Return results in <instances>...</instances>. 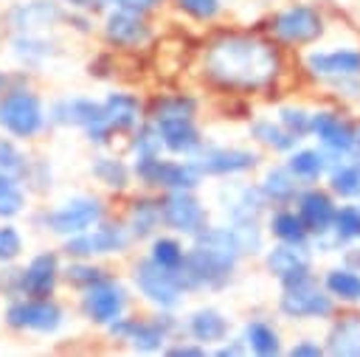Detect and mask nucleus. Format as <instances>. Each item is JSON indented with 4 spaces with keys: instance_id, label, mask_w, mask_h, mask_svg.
<instances>
[{
    "instance_id": "obj_55",
    "label": "nucleus",
    "mask_w": 360,
    "mask_h": 357,
    "mask_svg": "<svg viewBox=\"0 0 360 357\" xmlns=\"http://www.w3.org/2000/svg\"><path fill=\"white\" fill-rule=\"evenodd\" d=\"M8 84V79H6V73H0V93H3V87Z\"/></svg>"
},
{
    "instance_id": "obj_13",
    "label": "nucleus",
    "mask_w": 360,
    "mask_h": 357,
    "mask_svg": "<svg viewBox=\"0 0 360 357\" xmlns=\"http://www.w3.org/2000/svg\"><path fill=\"white\" fill-rule=\"evenodd\" d=\"M101 219H104V208L96 197H73V200L62 202L59 208L42 214V225L51 233H59V236L82 233V231L93 228L96 222H101Z\"/></svg>"
},
{
    "instance_id": "obj_6",
    "label": "nucleus",
    "mask_w": 360,
    "mask_h": 357,
    "mask_svg": "<svg viewBox=\"0 0 360 357\" xmlns=\"http://www.w3.org/2000/svg\"><path fill=\"white\" fill-rule=\"evenodd\" d=\"M0 126L14 138H34L45 126V110L39 96L25 87H14L0 98Z\"/></svg>"
},
{
    "instance_id": "obj_12",
    "label": "nucleus",
    "mask_w": 360,
    "mask_h": 357,
    "mask_svg": "<svg viewBox=\"0 0 360 357\" xmlns=\"http://www.w3.org/2000/svg\"><path fill=\"white\" fill-rule=\"evenodd\" d=\"M188 160L194 163V169L205 177H228V174H242V171H250L256 163H259V155L250 152V149H236V146H208V143H200Z\"/></svg>"
},
{
    "instance_id": "obj_42",
    "label": "nucleus",
    "mask_w": 360,
    "mask_h": 357,
    "mask_svg": "<svg viewBox=\"0 0 360 357\" xmlns=\"http://www.w3.org/2000/svg\"><path fill=\"white\" fill-rule=\"evenodd\" d=\"M25 205V194L17 183V177H8V174H0V216H17Z\"/></svg>"
},
{
    "instance_id": "obj_46",
    "label": "nucleus",
    "mask_w": 360,
    "mask_h": 357,
    "mask_svg": "<svg viewBox=\"0 0 360 357\" xmlns=\"http://www.w3.org/2000/svg\"><path fill=\"white\" fill-rule=\"evenodd\" d=\"M276 121H278L287 132H292V135H298V138L309 135V110H304V107H281Z\"/></svg>"
},
{
    "instance_id": "obj_15",
    "label": "nucleus",
    "mask_w": 360,
    "mask_h": 357,
    "mask_svg": "<svg viewBox=\"0 0 360 357\" xmlns=\"http://www.w3.org/2000/svg\"><path fill=\"white\" fill-rule=\"evenodd\" d=\"M65 320V312L48 298H20L6 309V323L14 329H28L39 335H53Z\"/></svg>"
},
{
    "instance_id": "obj_23",
    "label": "nucleus",
    "mask_w": 360,
    "mask_h": 357,
    "mask_svg": "<svg viewBox=\"0 0 360 357\" xmlns=\"http://www.w3.org/2000/svg\"><path fill=\"white\" fill-rule=\"evenodd\" d=\"M8 20H11V25L17 31L37 34V31H45V28L62 22L65 20V11L53 0H28V3L14 6L11 14H8Z\"/></svg>"
},
{
    "instance_id": "obj_34",
    "label": "nucleus",
    "mask_w": 360,
    "mask_h": 357,
    "mask_svg": "<svg viewBox=\"0 0 360 357\" xmlns=\"http://www.w3.org/2000/svg\"><path fill=\"white\" fill-rule=\"evenodd\" d=\"M250 138H253L256 143L273 149V152H290V149H295V146L301 143L298 135L287 132L278 121H270V118H256V121L250 124Z\"/></svg>"
},
{
    "instance_id": "obj_11",
    "label": "nucleus",
    "mask_w": 360,
    "mask_h": 357,
    "mask_svg": "<svg viewBox=\"0 0 360 357\" xmlns=\"http://www.w3.org/2000/svg\"><path fill=\"white\" fill-rule=\"evenodd\" d=\"M132 281L141 290V295L160 309H174L183 301V287L177 281V273L155 264L152 259H143L135 264Z\"/></svg>"
},
{
    "instance_id": "obj_14",
    "label": "nucleus",
    "mask_w": 360,
    "mask_h": 357,
    "mask_svg": "<svg viewBox=\"0 0 360 357\" xmlns=\"http://www.w3.org/2000/svg\"><path fill=\"white\" fill-rule=\"evenodd\" d=\"M160 216H163L166 228H172L174 233H183V236H194L208 225V211L191 194V188L166 191V197L160 200Z\"/></svg>"
},
{
    "instance_id": "obj_24",
    "label": "nucleus",
    "mask_w": 360,
    "mask_h": 357,
    "mask_svg": "<svg viewBox=\"0 0 360 357\" xmlns=\"http://www.w3.org/2000/svg\"><path fill=\"white\" fill-rule=\"evenodd\" d=\"M152 124H155V129L160 135L163 149H169L172 155H186L188 157L202 143L194 118H158Z\"/></svg>"
},
{
    "instance_id": "obj_45",
    "label": "nucleus",
    "mask_w": 360,
    "mask_h": 357,
    "mask_svg": "<svg viewBox=\"0 0 360 357\" xmlns=\"http://www.w3.org/2000/svg\"><path fill=\"white\" fill-rule=\"evenodd\" d=\"M25 169H28V160L25 155L6 138H0V174H8V177H25Z\"/></svg>"
},
{
    "instance_id": "obj_20",
    "label": "nucleus",
    "mask_w": 360,
    "mask_h": 357,
    "mask_svg": "<svg viewBox=\"0 0 360 357\" xmlns=\"http://www.w3.org/2000/svg\"><path fill=\"white\" fill-rule=\"evenodd\" d=\"M307 70L318 79H343L360 76V48H332V51H309Z\"/></svg>"
},
{
    "instance_id": "obj_54",
    "label": "nucleus",
    "mask_w": 360,
    "mask_h": 357,
    "mask_svg": "<svg viewBox=\"0 0 360 357\" xmlns=\"http://www.w3.org/2000/svg\"><path fill=\"white\" fill-rule=\"evenodd\" d=\"M343 259H346V264H349V267H354V270H360V247H349Z\"/></svg>"
},
{
    "instance_id": "obj_48",
    "label": "nucleus",
    "mask_w": 360,
    "mask_h": 357,
    "mask_svg": "<svg viewBox=\"0 0 360 357\" xmlns=\"http://www.w3.org/2000/svg\"><path fill=\"white\" fill-rule=\"evenodd\" d=\"M20 250H22V239H20L17 228L0 225V261L6 264V261H11V259H17Z\"/></svg>"
},
{
    "instance_id": "obj_31",
    "label": "nucleus",
    "mask_w": 360,
    "mask_h": 357,
    "mask_svg": "<svg viewBox=\"0 0 360 357\" xmlns=\"http://www.w3.org/2000/svg\"><path fill=\"white\" fill-rule=\"evenodd\" d=\"M284 166L295 174L298 183H315V180H321L326 174L329 155L323 149H298L295 146V149H290V157H287Z\"/></svg>"
},
{
    "instance_id": "obj_50",
    "label": "nucleus",
    "mask_w": 360,
    "mask_h": 357,
    "mask_svg": "<svg viewBox=\"0 0 360 357\" xmlns=\"http://www.w3.org/2000/svg\"><path fill=\"white\" fill-rule=\"evenodd\" d=\"M112 0H65V6H70L73 11H84V14H93V11H101L107 8Z\"/></svg>"
},
{
    "instance_id": "obj_22",
    "label": "nucleus",
    "mask_w": 360,
    "mask_h": 357,
    "mask_svg": "<svg viewBox=\"0 0 360 357\" xmlns=\"http://www.w3.org/2000/svg\"><path fill=\"white\" fill-rule=\"evenodd\" d=\"M335 208L338 205H335L332 194L323 191V188H315V186L301 188L298 197H295V214L301 216V222L309 231V236L329 231L332 216H335Z\"/></svg>"
},
{
    "instance_id": "obj_25",
    "label": "nucleus",
    "mask_w": 360,
    "mask_h": 357,
    "mask_svg": "<svg viewBox=\"0 0 360 357\" xmlns=\"http://www.w3.org/2000/svg\"><path fill=\"white\" fill-rule=\"evenodd\" d=\"M104 118L112 132H132L143 121V107L132 93H110L104 101Z\"/></svg>"
},
{
    "instance_id": "obj_49",
    "label": "nucleus",
    "mask_w": 360,
    "mask_h": 357,
    "mask_svg": "<svg viewBox=\"0 0 360 357\" xmlns=\"http://www.w3.org/2000/svg\"><path fill=\"white\" fill-rule=\"evenodd\" d=\"M166 354H174V357H202L205 346L202 343H177V346H169Z\"/></svg>"
},
{
    "instance_id": "obj_10",
    "label": "nucleus",
    "mask_w": 360,
    "mask_h": 357,
    "mask_svg": "<svg viewBox=\"0 0 360 357\" xmlns=\"http://www.w3.org/2000/svg\"><path fill=\"white\" fill-rule=\"evenodd\" d=\"M174 318L172 315H158L152 320H135V318H115L112 323H107L110 335L115 340L129 343L135 351H160L166 337L174 329Z\"/></svg>"
},
{
    "instance_id": "obj_1",
    "label": "nucleus",
    "mask_w": 360,
    "mask_h": 357,
    "mask_svg": "<svg viewBox=\"0 0 360 357\" xmlns=\"http://www.w3.org/2000/svg\"><path fill=\"white\" fill-rule=\"evenodd\" d=\"M205 76L225 90H262L281 70L278 51L250 34H225L214 39L202 56Z\"/></svg>"
},
{
    "instance_id": "obj_37",
    "label": "nucleus",
    "mask_w": 360,
    "mask_h": 357,
    "mask_svg": "<svg viewBox=\"0 0 360 357\" xmlns=\"http://www.w3.org/2000/svg\"><path fill=\"white\" fill-rule=\"evenodd\" d=\"M194 112H197V98L174 93V96H163V98H158L152 104L149 121H158V118H194Z\"/></svg>"
},
{
    "instance_id": "obj_56",
    "label": "nucleus",
    "mask_w": 360,
    "mask_h": 357,
    "mask_svg": "<svg viewBox=\"0 0 360 357\" xmlns=\"http://www.w3.org/2000/svg\"><path fill=\"white\" fill-rule=\"evenodd\" d=\"M357 146H360V126H357Z\"/></svg>"
},
{
    "instance_id": "obj_39",
    "label": "nucleus",
    "mask_w": 360,
    "mask_h": 357,
    "mask_svg": "<svg viewBox=\"0 0 360 357\" xmlns=\"http://www.w3.org/2000/svg\"><path fill=\"white\" fill-rule=\"evenodd\" d=\"M149 259L166 270H177L186 259V247L174 236H155L152 247H149Z\"/></svg>"
},
{
    "instance_id": "obj_8",
    "label": "nucleus",
    "mask_w": 360,
    "mask_h": 357,
    "mask_svg": "<svg viewBox=\"0 0 360 357\" xmlns=\"http://www.w3.org/2000/svg\"><path fill=\"white\" fill-rule=\"evenodd\" d=\"M132 236L127 225H112V222H96L93 228L68 236L65 253L73 259H93V256H107V253H124L129 247Z\"/></svg>"
},
{
    "instance_id": "obj_3",
    "label": "nucleus",
    "mask_w": 360,
    "mask_h": 357,
    "mask_svg": "<svg viewBox=\"0 0 360 357\" xmlns=\"http://www.w3.org/2000/svg\"><path fill=\"white\" fill-rule=\"evenodd\" d=\"M48 121L51 124H59V126H82L87 141L90 143H98V146H107L110 138L115 135L104 118V107L101 101H93V98H82V96H73V98H59L51 110H48Z\"/></svg>"
},
{
    "instance_id": "obj_4",
    "label": "nucleus",
    "mask_w": 360,
    "mask_h": 357,
    "mask_svg": "<svg viewBox=\"0 0 360 357\" xmlns=\"http://www.w3.org/2000/svg\"><path fill=\"white\" fill-rule=\"evenodd\" d=\"M132 174L146 188H163V191H177V188H191L194 191L202 183V174L194 169L191 160H166L160 155L135 157Z\"/></svg>"
},
{
    "instance_id": "obj_52",
    "label": "nucleus",
    "mask_w": 360,
    "mask_h": 357,
    "mask_svg": "<svg viewBox=\"0 0 360 357\" xmlns=\"http://www.w3.org/2000/svg\"><path fill=\"white\" fill-rule=\"evenodd\" d=\"M214 354H217V357H242V354H248V346H245V340H242V337H236V340H231V343L219 346Z\"/></svg>"
},
{
    "instance_id": "obj_21",
    "label": "nucleus",
    "mask_w": 360,
    "mask_h": 357,
    "mask_svg": "<svg viewBox=\"0 0 360 357\" xmlns=\"http://www.w3.org/2000/svg\"><path fill=\"white\" fill-rule=\"evenodd\" d=\"M222 211L228 214L231 222H259L262 214L267 211V200L262 194L259 186L250 183H239V186H228L222 188Z\"/></svg>"
},
{
    "instance_id": "obj_40",
    "label": "nucleus",
    "mask_w": 360,
    "mask_h": 357,
    "mask_svg": "<svg viewBox=\"0 0 360 357\" xmlns=\"http://www.w3.org/2000/svg\"><path fill=\"white\" fill-rule=\"evenodd\" d=\"M346 245L360 239V205H340L335 208L332 225H329Z\"/></svg>"
},
{
    "instance_id": "obj_29",
    "label": "nucleus",
    "mask_w": 360,
    "mask_h": 357,
    "mask_svg": "<svg viewBox=\"0 0 360 357\" xmlns=\"http://www.w3.org/2000/svg\"><path fill=\"white\" fill-rule=\"evenodd\" d=\"M186 329H188V335H191L197 343L208 346V343H222V340L228 337L231 323H228V318H225L219 309L205 306V309H197V312L188 315Z\"/></svg>"
},
{
    "instance_id": "obj_43",
    "label": "nucleus",
    "mask_w": 360,
    "mask_h": 357,
    "mask_svg": "<svg viewBox=\"0 0 360 357\" xmlns=\"http://www.w3.org/2000/svg\"><path fill=\"white\" fill-rule=\"evenodd\" d=\"M228 228L233 231L242 256H245V253H259V250L264 247V233H262L259 222H231Z\"/></svg>"
},
{
    "instance_id": "obj_18",
    "label": "nucleus",
    "mask_w": 360,
    "mask_h": 357,
    "mask_svg": "<svg viewBox=\"0 0 360 357\" xmlns=\"http://www.w3.org/2000/svg\"><path fill=\"white\" fill-rule=\"evenodd\" d=\"M104 37L110 45H118V48H141L152 39V28L141 11L115 6L112 11H107Z\"/></svg>"
},
{
    "instance_id": "obj_17",
    "label": "nucleus",
    "mask_w": 360,
    "mask_h": 357,
    "mask_svg": "<svg viewBox=\"0 0 360 357\" xmlns=\"http://www.w3.org/2000/svg\"><path fill=\"white\" fill-rule=\"evenodd\" d=\"M264 267L273 278H278L281 284H292L304 275H309L312 270V253L309 245H290V242H278L264 253Z\"/></svg>"
},
{
    "instance_id": "obj_28",
    "label": "nucleus",
    "mask_w": 360,
    "mask_h": 357,
    "mask_svg": "<svg viewBox=\"0 0 360 357\" xmlns=\"http://www.w3.org/2000/svg\"><path fill=\"white\" fill-rule=\"evenodd\" d=\"M259 188H262L267 205H292L301 191V183L295 180V174L287 166H273L264 171Z\"/></svg>"
},
{
    "instance_id": "obj_47",
    "label": "nucleus",
    "mask_w": 360,
    "mask_h": 357,
    "mask_svg": "<svg viewBox=\"0 0 360 357\" xmlns=\"http://www.w3.org/2000/svg\"><path fill=\"white\" fill-rule=\"evenodd\" d=\"M177 6H180V11H186L188 17L202 20V22L214 20L219 14V8H222L219 0H177Z\"/></svg>"
},
{
    "instance_id": "obj_19",
    "label": "nucleus",
    "mask_w": 360,
    "mask_h": 357,
    "mask_svg": "<svg viewBox=\"0 0 360 357\" xmlns=\"http://www.w3.org/2000/svg\"><path fill=\"white\" fill-rule=\"evenodd\" d=\"M59 278V259L56 253H39L28 261L25 270L17 273V292L28 298H48Z\"/></svg>"
},
{
    "instance_id": "obj_33",
    "label": "nucleus",
    "mask_w": 360,
    "mask_h": 357,
    "mask_svg": "<svg viewBox=\"0 0 360 357\" xmlns=\"http://www.w3.org/2000/svg\"><path fill=\"white\" fill-rule=\"evenodd\" d=\"M242 340L248 346V351L259 354V357H276L281 354V337L276 332L273 323L267 320H248L245 323V332H242Z\"/></svg>"
},
{
    "instance_id": "obj_32",
    "label": "nucleus",
    "mask_w": 360,
    "mask_h": 357,
    "mask_svg": "<svg viewBox=\"0 0 360 357\" xmlns=\"http://www.w3.org/2000/svg\"><path fill=\"white\" fill-rule=\"evenodd\" d=\"M267 231H270L278 242L309 245V231L304 228L301 216H298L292 208H287V205H281V208H276V211L270 214V219H267Z\"/></svg>"
},
{
    "instance_id": "obj_26",
    "label": "nucleus",
    "mask_w": 360,
    "mask_h": 357,
    "mask_svg": "<svg viewBox=\"0 0 360 357\" xmlns=\"http://www.w3.org/2000/svg\"><path fill=\"white\" fill-rule=\"evenodd\" d=\"M329 188L340 200H360V157L346 155V157H329Z\"/></svg>"
},
{
    "instance_id": "obj_9",
    "label": "nucleus",
    "mask_w": 360,
    "mask_h": 357,
    "mask_svg": "<svg viewBox=\"0 0 360 357\" xmlns=\"http://www.w3.org/2000/svg\"><path fill=\"white\" fill-rule=\"evenodd\" d=\"M309 135L318 138L321 149L329 155V157H346V155H357L360 146H357V126L332 112V110H318V112H309Z\"/></svg>"
},
{
    "instance_id": "obj_27",
    "label": "nucleus",
    "mask_w": 360,
    "mask_h": 357,
    "mask_svg": "<svg viewBox=\"0 0 360 357\" xmlns=\"http://www.w3.org/2000/svg\"><path fill=\"white\" fill-rule=\"evenodd\" d=\"M326 354L335 357H360V315H343L332 323L326 335Z\"/></svg>"
},
{
    "instance_id": "obj_53",
    "label": "nucleus",
    "mask_w": 360,
    "mask_h": 357,
    "mask_svg": "<svg viewBox=\"0 0 360 357\" xmlns=\"http://www.w3.org/2000/svg\"><path fill=\"white\" fill-rule=\"evenodd\" d=\"M115 6H121V8H132V11H141V14H146V11H152V8H158L163 0H112Z\"/></svg>"
},
{
    "instance_id": "obj_41",
    "label": "nucleus",
    "mask_w": 360,
    "mask_h": 357,
    "mask_svg": "<svg viewBox=\"0 0 360 357\" xmlns=\"http://www.w3.org/2000/svg\"><path fill=\"white\" fill-rule=\"evenodd\" d=\"M129 149H132L135 157L160 155L163 143H160V135H158V129H155L152 121H141V124L135 126V135H132V141H129Z\"/></svg>"
},
{
    "instance_id": "obj_5",
    "label": "nucleus",
    "mask_w": 360,
    "mask_h": 357,
    "mask_svg": "<svg viewBox=\"0 0 360 357\" xmlns=\"http://www.w3.org/2000/svg\"><path fill=\"white\" fill-rule=\"evenodd\" d=\"M278 309L290 320H304V318H321L323 320V318L335 315V298L323 287H318V281L309 273L292 284H281Z\"/></svg>"
},
{
    "instance_id": "obj_35",
    "label": "nucleus",
    "mask_w": 360,
    "mask_h": 357,
    "mask_svg": "<svg viewBox=\"0 0 360 357\" xmlns=\"http://www.w3.org/2000/svg\"><path fill=\"white\" fill-rule=\"evenodd\" d=\"M323 290L335 298V301H346V304H357L360 301V270L343 264V267H332L323 275Z\"/></svg>"
},
{
    "instance_id": "obj_38",
    "label": "nucleus",
    "mask_w": 360,
    "mask_h": 357,
    "mask_svg": "<svg viewBox=\"0 0 360 357\" xmlns=\"http://www.w3.org/2000/svg\"><path fill=\"white\" fill-rule=\"evenodd\" d=\"M11 51L17 59H22L25 65H37L42 62L45 56L53 53V45L48 39H42L39 34H28V31H20V37H14L11 42Z\"/></svg>"
},
{
    "instance_id": "obj_2",
    "label": "nucleus",
    "mask_w": 360,
    "mask_h": 357,
    "mask_svg": "<svg viewBox=\"0 0 360 357\" xmlns=\"http://www.w3.org/2000/svg\"><path fill=\"white\" fill-rule=\"evenodd\" d=\"M191 239H194V245L186 250L183 264L174 270L183 292L222 290L231 281V275L242 259L233 231L228 225H205Z\"/></svg>"
},
{
    "instance_id": "obj_51",
    "label": "nucleus",
    "mask_w": 360,
    "mask_h": 357,
    "mask_svg": "<svg viewBox=\"0 0 360 357\" xmlns=\"http://www.w3.org/2000/svg\"><path fill=\"white\" fill-rule=\"evenodd\" d=\"M290 354L292 357H318V354H323V346L315 343V340H301L290 349Z\"/></svg>"
},
{
    "instance_id": "obj_30",
    "label": "nucleus",
    "mask_w": 360,
    "mask_h": 357,
    "mask_svg": "<svg viewBox=\"0 0 360 357\" xmlns=\"http://www.w3.org/2000/svg\"><path fill=\"white\" fill-rule=\"evenodd\" d=\"M163 225V216H160V200L155 197H141L132 202L129 214H127V231L132 239H146V236H155V231Z\"/></svg>"
},
{
    "instance_id": "obj_16",
    "label": "nucleus",
    "mask_w": 360,
    "mask_h": 357,
    "mask_svg": "<svg viewBox=\"0 0 360 357\" xmlns=\"http://www.w3.org/2000/svg\"><path fill=\"white\" fill-rule=\"evenodd\" d=\"M82 292H84L82 295V312H84V318H90L98 326L112 323L127 309V290L118 281H112L110 275L104 281L82 290Z\"/></svg>"
},
{
    "instance_id": "obj_7",
    "label": "nucleus",
    "mask_w": 360,
    "mask_h": 357,
    "mask_svg": "<svg viewBox=\"0 0 360 357\" xmlns=\"http://www.w3.org/2000/svg\"><path fill=\"white\" fill-rule=\"evenodd\" d=\"M270 31H273V37L281 45L304 48V45H312V42L321 39V34H323V17H321V11L315 6L295 3V6H287L284 11H278L273 17Z\"/></svg>"
},
{
    "instance_id": "obj_44",
    "label": "nucleus",
    "mask_w": 360,
    "mask_h": 357,
    "mask_svg": "<svg viewBox=\"0 0 360 357\" xmlns=\"http://www.w3.org/2000/svg\"><path fill=\"white\" fill-rule=\"evenodd\" d=\"M65 278H68V284H73V287H79V290H87V287L104 281L107 273H104L101 267H93V264H87L84 259H79V261H73V264L65 267Z\"/></svg>"
},
{
    "instance_id": "obj_36",
    "label": "nucleus",
    "mask_w": 360,
    "mask_h": 357,
    "mask_svg": "<svg viewBox=\"0 0 360 357\" xmlns=\"http://www.w3.org/2000/svg\"><path fill=\"white\" fill-rule=\"evenodd\" d=\"M93 177L98 183H104L107 188H115V191H124L129 186V177H132V169L118 160V157H107V155H98L93 157V166H90Z\"/></svg>"
}]
</instances>
